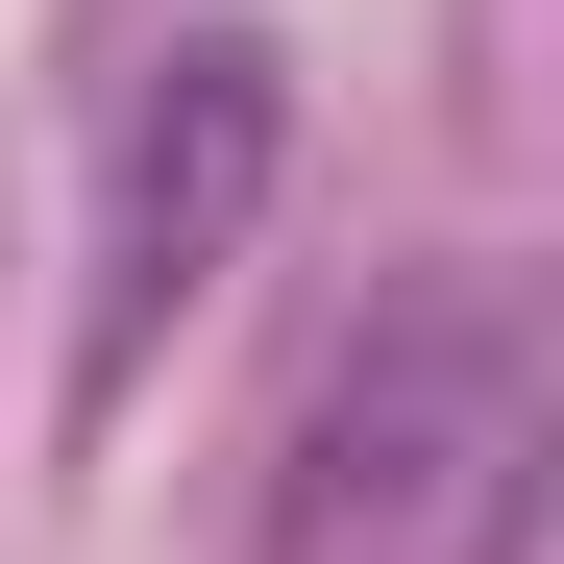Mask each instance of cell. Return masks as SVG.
<instances>
[{
    "instance_id": "7a4b0ae2",
    "label": "cell",
    "mask_w": 564,
    "mask_h": 564,
    "mask_svg": "<svg viewBox=\"0 0 564 564\" xmlns=\"http://www.w3.org/2000/svg\"><path fill=\"white\" fill-rule=\"evenodd\" d=\"M295 197V50L270 25H148L123 50V123H99V295H74V417L148 393V344L221 295Z\"/></svg>"
},
{
    "instance_id": "6da1fadb",
    "label": "cell",
    "mask_w": 564,
    "mask_h": 564,
    "mask_svg": "<svg viewBox=\"0 0 564 564\" xmlns=\"http://www.w3.org/2000/svg\"><path fill=\"white\" fill-rule=\"evenodd\" d=\"M540 295L516 270H393L319 368H295V442H270V516L246 564H540Z\"/></svg>"
}]
</instances>
